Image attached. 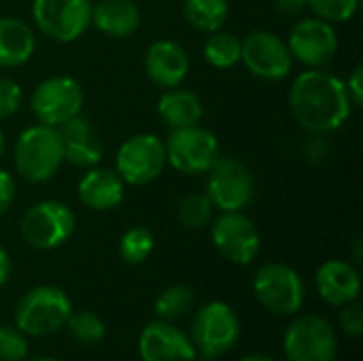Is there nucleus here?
<instances>
[{
	"label": "nucleus",
	"instance_id": "1",
	"mask_svg": "<svg viewBox=\"0 0 363 361\" xmlns=\"http://www.w3.org/2000/svg\"><path fill=\"white\" fill-rule=\"evenodd\" d=\"M289 109L296 121L313 134L338 130L353 113L345 81L323 68H311L296 77L289 89Z\"/></svg>",
	"mask_w": 363,
	"mask_h": 361
},
{
	"label": "nucleus",
	"instance_id": "2",
	"mask_svg": "<svg viewBox=\"0 0 363 361\" xmlns=\"http://www.w3.org/2000/svg\"><path fill=\"white\" fill-rule=\"evenodd\" d=\"M13 162L19 172L30 183H45L64 164V149L57 128L36 123L26 128L13 149Z\"/></svg>",
	"mask_w": 363,
	"mask_h": 361
},
{
	"label": "nucleus",
	"instance_id": "3",
	"mask_svg": "<svg viewBox=\"0 0 363 361\" xmlns=\"http://www.w3.org/2000/svg\"><path fill=\"white\" fill-rule=\"evenodd\" d=\"M70 313V300L62 289L53 285H40L21 296L15 309V323L26 336L43 338L66 326Z\"/></svg>",
	"mask_w": 363,
	"mask_h": 361
},
{
	"label": "nucleus",
	"instance_id": "4",
	"mask_svg": "<svg viewBox=\"0 0 363 361\" xmlns=\"http://www.w3.org/2000/svg\"><path fill=\"white\" fill-rule=\"evenodd\" d=\"M77 228L74 213L60 200H43L32 204L21 217L19 232L23 240L38 251H51L62 247Z\"/></svg>",
	"mask_w": 363,
	"mask_h": 361
},
{
	"label": "nucleus",
	"instance_id": "5",
	"mask_svg": "<svg viewBox=\"0 0 363 361\" xmlns=\"http://www.w3.org/2000/svg\"><path fill=\"white\" fill-rule=\"evenodd\" d=\"M164 147L166 162L185 177L206 174L221 155L217 136L200 123L191 128L172 130Z\"/></svg>",
	"mask_w": 363,
	"mask_h": 361
},
{
	"label": "nucleus",
	"instance_id": "6",
	"mask_svg": "<svg viewBox=\"0 0 363 361\" xmlns=\"http://www.w3.org/2000/svg\"><path fill=\"white\" fill-rule=\"evenodd\" d=\"M206 196L221 213L245 211L255 194V179L245 162L232 155H219L206 172Z\"/></svg>",
	"mask_w": 363,
	"mask_h": 361
},
{
	"label": "nucleus",
	"instance_id": "7",
	"mask_svg": "<svg viewBox=\"0 0 363 361\" xmlns=\"http://www.w3.org/2000/svg\"><path fill=\"white\" fill-rule=\"evenodd\" d=\"M240 338V321L225 302L204 304L191 323V343L206 360H215L234 349Z\"/></svg>",
	"mask_w": 363,
	"mask_h": 361
},
{
	"label": "nucleus",
	"instance_id": "8",
	"mask_svg": "<svg viewBox=\"0 0 363 361\" xmlns=\"http://www.w3.org/2000/svg\"><path fill=\"white\" fill-rule=\"evenodd\" d=\"M166 147L155 134L143 132L128 138L115 157V172L128 185H149L166 168Z\"/></svg>",
	"mask_w": 363,
	"mask_h": 361
},
{
	"label": "nucleus",
	"instance_id": "9",
	"mask_svg": "<svg viewBox=\"0 0 363 361\" xmlns=\"http://www.w3.org/2000/svg\"><path fill=\"white\" fill-rule=\"evenodd\" d=\"M253 291L264 309L274 315H296L304 304V281L287 264H266L255 272Z\"/></svg>",
	"mask_w": 363,
	"mask_h": 361
},
{
	"label": "nucleus",
	"instance_id": "10",
	"mask_svg": "<svg viewBox=\"0 0 363 361\" xmlns=\"http://www.w3.org/2000/svg\"><path fill=\"white\" fill-rule=\"evenodd\" d=\"M32 17L36 28L51 40L72 43L91 26L89 0H34Z\"/></svg>",
	"mask_w": 363,
	"mask_h": 361
},
{
	"label": "nucleus",
	"instance_id": "11",
	"mask_svg": "<svg viewBox=\"0 0 363 361\" xmlns=\"http://www.w3.org/2000/svg\"><path fill=\"white\" fill-rule=\"evenodd\" d=\"M30 106L38 123L57 128L81 113L83 89L72 77H49L34 87Z\"/></svg>",
	"mask_w": 363,
	"mask_h": 361
},
{
	"label": "nucleus",
	"instance_id": "12",
	"mask_svg": "<svg viewBox=\"0 0 363 361\" xmlns=\"http://www.w3.org/2000/svg\"><path fill=\"white\" fill-rule=\"evenodd\" d=\"M283 347L289 361H336L338 353L334 328L319 315L298 317L287 328Z\"/></svg>",
	"mask_w": 363,
	"mask_h": 361
},
{
	"label": "nucleus",
	"instance_id": "13",
	"mask_svg": "<svg viewBox=\"0 0 363 361\" xmlns=\"http://www.w3.org/2000/svg\"><path fill=\"white\" fill-rule=\"evenodd\" d=\"M240 62L245 68L264 81L285 79L294 68V55L287 40L268 30H255L240 45Z\"/></svg>",
	"mask_w": 363,
	"mask_h": 361
},
{
	"label": "nucleus",
	"instance_id": "14",
	"mask_svg": "<svg viewBox=\"0 0 363 361\" xmlns=\"http://www.w3.org/2000/svg\"><path fill=\"white\" fill-rule=\"evenodd\" d=\"M211 238L219 255L238 266L255 262L262 249L259 230L242 211L223 213L217 217L211 228Z\"/></svg>",
	"mask_w": 363,
	"mask_h": 361
},
{
	"label": "nucleus",
	"instance_id": "15",
	"mask_svg": "<svg viewBox=\"0 0 363 361\" xmlns=\"http://www.w3.org/2000/svg\"><path fill=\"white\" fill-rule=\"evenodd\" d=\"M287 47L294 60L308 68H325L338 53V36L334 23L319 17L300 19L287 38Z\"/></svg>",
	"mask_w": 363,
	"mask_h": 361
},
{
	"label": "nucleus",
	"instance_id": "16",
	"mask_svg": "<svg viewBox=\"0 0 363 361\" xmlns=\"http://www.w3.org/2000/svg\"><path fill=\"white\" fill-rule=\"evenodd\" d=\"M138 353L143 361H196V347L187 334H183L170 321H151L140 338Z\"/></svg>",
	"mask_w": 363,
	"mask_h": 361
},
{
	"label": "nucleus",
	"instance_id": "17",
	"mask_svg": "<svg viewBox=\"0 0 363 361\" xmlns=\"http://www.w3.org/2000/svg\"><path fill=\"white\" fill-rule=\"evenodd\" d=\"M62 149H64V162L77 168H91L102 160V145L100 138L91 126V121L85 115H74L72 119L57 126Z\"/></svg>",
	"mask_w": 363,
	"mask_h": 361
},
{
	"label": "nucleus",
	"instance_id": "18",
	"mask_svg": "<svg viewBox=\"0 0 363 361\" xmlns=\"http://www.w3.org/2000/svg\"><path fill=\"white\" fill-rule=\"evenodd\" d=\"M145 70L155 85L179 87L189 72V55L174 40H155L145 53Z\"/></svg>",
	"mask_w": 363,
	"mask_h": 361
},
{
	"label": "nucleus",
	"instance_id": "19",
	"mask_svg": "<svg viewBox=\"0 0 363 361\" xmlns=\"http://www.w3.org/2000/svg\"><path fill=\"white\" fill-rule=\"evenodd\" d=\"M317 291L330 306H345L359 298L362 279L355 266L342 260H330L319 266L317 277Z\"/></svg>",
	"mask_w": 363,
	"mask_h": 361
},
{
	"label": "nucleus",
	"instance_id": "20",
	"mask_svg": "<svg viewBox=\"0 0 363 361\" xmlns=\"http://www.w3.org/2000/svg\"><path fill=\"white\" fill-rule=\"evenodd\" d=\"M79 200L91 211H113L123 202L125 183L123 179L108 168L91 166L77 185Z\"/></svg>",
	"mask_w": 363,
	"mask_h": 361
},
{
	"label": "nucleus",
	"instance_id": "21",
	"mask_svg": "<svg viewBox=\"0 0 363 361\" xmlns=\"http://www.w3.org/2000/svg\"><path fill=\"white\" fill-rule=\"evenodd\" d=\"M140 19L136 0H100L91 6V23L113 38L132 36L140 28Z\"/></svg>",
	"mask_w": 363,
	"mask_h": 361
},
{
	"label": "nucleus",
	"instance_id": "22",
	"mask_svg": "<svg viewBox=\"0 0 363 361\" xmlns=\"http://www.w3.org/2000/svg\"><path fill=\"white\" fill-rule=\"evenodd\" d=\"M36 49L34 32L17 17H0V68L26 64Z\"/></svg>",
	"mask_w": 363,
	"mask_h": 361
},
{
	"label": "nucleus",
	"instance_id": "23",
	"mask_svg": "<svg viewBox=\"0 0 363 361\" xmlns=\"http://www.w3.org/2000/svg\"><path fill=\"white\" fill-rule=\"evenodd\" d=\"M157 113L170 130H181V128L198 126L204 115V109H202V100L194 91L170 87L160 96Z\"/></svg>",
	"mask_w": 363,
	"mask_h": 361
},
{
	"label": "nucleus",
	"instance_id": "24",
	"mask_svg": "<svg viewBox=\"0 0 363 361\" xmlns=\"http://www.w3.org/2000/svg\"><path fill=\"white\" fill-rule=\"evenodd\" d=\"M230 13L228 0H185L183 15L187 23L200 32H215L219 30Z\"/></svg>",
	"mask_w": 363,
	"mask_h": 361
},
{
	"label": "nucleus",
	"instance_id": "25",
	"mask_svg": "<svg viewBox=\"0 0 363 361\" xmlns=\"http://www.w3.org/2000/svg\"><path fill=\"white\" fill-rule=\"evenodd\" d=\"M240 45L242 38H238L234 32L215 30L204 43V60L215 68H234L240 62Z\"/></svg>",
	"mask_w": 363,
	"mask_h": 361
},
{
	"label": "nucleus",
	"instance_id": "26",
	"mask_svg": "<svg viewBox=\"0 0 363 361\" xmlns=\"http://www.w3.org/2000/svg\"><path fill=\"white\" fill-rule=\"evenodd\" d=\"M196 304V294L187 285H170L155 300V315L162 321H177L191 313Z\"/></svg>",
	"mask_w": 363,
	"mask_h": 361
},
{
	"label": "nucleus",
	"instance_id": "27",
	"mask_svg": "<svg viewBox=\"0 0 363 361\" xmlns=\"http://www.w3.org/2000/svg\"><path fill=\"white\" fill-rule=\"evenodd\" d=\"M155 249V238L149 228L134 226L119 240V255L125 264H143Z\"/></svg>",
	"mask_w": 363,
	"mask_h": 361
},
{
	"label": "nucleus",
	"instance_id": "28",
	"mask_svg": "<svg viewBox=\"0 0 363 361\" xmlns=\"http://www.w3.org/2000/svg\"><path fill=\"white\" fill-rule=\"evenodd\" d=\"M213 202L206 194H187L179 204V221L187 230H200L213 219Z\"/></svg>",
	"mask_w": 363,
	"mask_h": 361
},
{
	"label": "nucleus",
	"instance_id": "29",
	"mask_svg": "<svg viewBox=\"0 0 363 361\" xmlns=\"http://www.w3.org/2000/svg\"><path fill=\"white\" fill-rule=\"evenodd\" d=\"M68 332L74 340L83 343V345H94V343H100L104 338V321L96 315V313H89V311H79V313H70L68 321Z\"/></svg>",
	"mask_w": 363,
	"mask_h": 361
},
{
	"label": "nucleus",
	"instance_id": "30",
	"mask_svg": "<svg viewBox=\"0 0 363 361\" xmlns=\"http://www.w3.org/2000/svg\"><path fill=\"white\" fill-rule=\"evenodd\" d=\"M306 9L328 23H345L355 17L359 0H306Z\"/></svg>",
	"mask_w": 363,
	"mask_h": 361
},
{
	"label": "nucleus",
	"instance_id": "31",
	"mask_svg": "<svg viewBox=\"0 0 363 361\" xmlns=\"http://www.w3.org/2000/svg\"><path fill=\"white\" fill-rule=\"evenodd\" d=\"M26 355V334L17 328H0V361H23Z\"/></svg>",
	"mask_w": 363,
	"mask_h": 361
},
{
	"label": "nucleus",
	"instance_id": "32",
	"mask_svg": "<svg viewBox=\"0 0 363 361\" xmlns=\"http://www.w3.org/2000/svg\"><path fill=\"white\" fill-rule=\"evenodd\" d=\"M23 94L17 81L0 77V121L13 117L21 106Z\"/></svg>",
	"mask_w": 363,
	"mask_h": 361
},
{
	"label": "nucleus",
	"instance_id": "33",
	"mask_svg": "<svg viewBox=\"0 0 363 361\" xmlns=\"http://www.w3.org/2000/svg\"><path fill=\"white\" fill-rule=\"evenodd\" d=\"M340 328L351 338H359L363 334V309L355 300L345 304L340 313Z\"/></svg>",
	"mask_w": 363,
	"mask_h": 361
},
{
	"label": "nucleus",
	"instance_id": "34",
	"mask_svg": "<svg viewBox=\"0 0 363 361\" xmlns=\"http://www.w3.org/2000/svg\"><path fill=\"white\" fill-rule=\"evenodd\" d=\"M15 202V179L11 172L0 168V217L13 206Z\"/></svg>",
	"mask_w": 363,
	"mask_h": 361
},
{
	"label": "nucleus",
	"instance_id": "35",
	"mask_svg": "<svg viewBox=\"0 0 363 361\" xmlns=\"http://www.w3.org/2000/svg\"><path fill=\"white\" fill-rule=\"evenodd\" d=\"M347 85V94L351 98V104L353 106H362L363 104V68L362 64H357L349 77V81L345 83Z\"/></svg>",
	"mask_w": 363,
	"mask_h": 361
},
{
	"label": "nucleus",
	"instance_id": "36",
	"mask_svg": "<svg viewBox=\"0 0 363 361\" xmlns=\"http://www.w3.org/2000/svg\"><path fill=\"white\" fill-rule=\"evenodd\" d=\"M274 9L283 17H298L304 13L306 0H274Z\"/></svg>",
	"mask_w": 363,
	"mask_h": 361
},
{
	"label": "nucleus",
	"instance_id": "37",
	"mask_svg": "<svg viewBox=\"0 0 363 361\" xmlns=\"http://www.w3.org/2000/svg\"><path fill=\"white\" fill-rule=\"evenodd\" d=\"M11 277V257L9 253L0 247V285H4Z\"/></svg>",
	"mask_w": 363,
	"mask_h": 361
},
{
	"label": "nucleus",
	"instance_id": "38",
	"mask_svg": "<svg viewBox=\"0 0 363 361\" xmlns=\"http://www.w3.org/2000/svg\"><path fill=\"white\" fill-rule=\"evenodd\" d=\"M353 255H355V262L362 264V238H355V245H353Z\"/></svg>",
	"mask_w": 363,
	"mask_h": 361
},
{
	"label": "nucleus",
	"instance_id": "39",
	"mask_svg": "<svg viewBox=\"0 0 363 361\" xmlns=\"http://www.w3.org/2000/svg\"><path fill=\"white\" fill-rule=\"evenodd\" d=\"M240 361H274L272 357H268V355H247V357H242Z\"/></svg>",
	"mask_w": 363,
	"mask_h": 361
},
{
	"label": "nucleus",
	"instance_id": "40",
	"mask_svg": "<svg viewBox=\"0 0 363 361\" xmlns=\"http://www.w3.org/2000/svg\"><path fill=\"white\" fill-rule=\"evenodd\" d=\"M4 149H6V140H4V132L0 130V160L4 157Z\"/></svg>",
	"mask_w": 363,
	"mask_h": 361
},
{
	"label": "nucleus",
	"instance_id": "41",
	"mask_svg": "<svg viewBox=\"0 0 363 361\" xmlns=\"http://www.w3.org/2000/svg\"><path fill=\"white\" fill-rule=\"evenodd\" d=\"M32 361H60V360H51V357H38V360H32Z\"/></svg>",
	"mask_w": 363,
	"mask_h": 361
},
{
	"label": "nucleus",
	"instance_id": "42",
	"mask_svg": "<svg viewBox=\"0 0 363 361\" xmlns=\"http://www.w3.org/2000/svg\"><path fill=\"white\" fill-rule=\"evenodd\" d=\"M204 361H208V360H206V357H204Z\"/></svg>",
	"mask_w": 363,
	"mask_h": 361
}]
</instances>
